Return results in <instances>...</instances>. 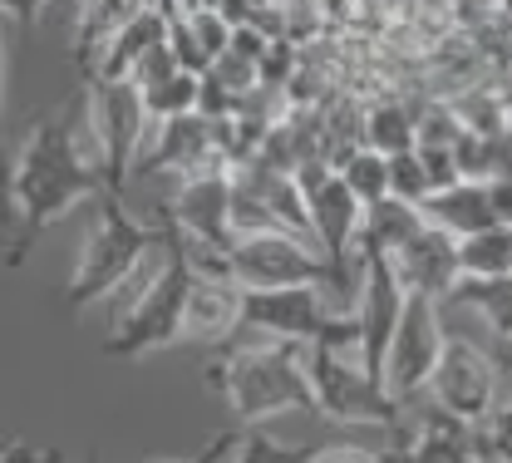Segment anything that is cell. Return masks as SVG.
Returning <instances> with one entry per match:
<instances>
[{
    "label": "cell",
    "mask_w": 512,
    "mask_h": 463,
    "mask_svg": "<svg viewBox=\"0 0 512 463\" xmlns=\"http://www.w3.org/2000/svg\"><path fill=\"white\" fill-rule=\"evenodd\" d=\"M153 0H79L74 25H69V55L84 65V74L99 65L104 45L124 30L138 10H148Z\"/></svg>",
    "instance_id": "cell-17"
},
{
    "label": "cell",
    "mask_w": 512,
    "mask_h": 463,
    "mask_svg": "<svg viewBox=\"0 0 512 463\" xmlns=\"http://www.w3.org/2000/svg\"><path fill=\"white\" fill-rule=\"evenodd\" d=\"M424 222H429V217H424V202H409V198H399V193H389V198L365 207L360 252H384V257H394Z\"/></svg>",
    "instance_id": "cell-19"
},
{
    "label": "cell",
    "mask_w": 512,
    "mask_h": 463,
    "mask_svg": "<svg viewBox=\"0 0 512 463\" xmlns=\"http://www.w3.org/2000/svg\"><path fill=\"white\" fill-rule=\"evenodd\" d=\"M301 188H306V207H311V237L320 242V252L330 257L350 306H355V291H360V227H365V202L360 193L340 178V168L316 153L296 168Z\"/></svg>",
    "instance_id": "cell-6"
},
{
    "label": "cell",
    "mask_w": 512,
    "mask_h": 463,
    "mask_svg": "<svg viewBox=\"0 0 512 463\" xmlns=\"http://www.w3.org/2000/svg\"><path fill=\"white\" fill-rule=\"evenodd\" d=\"M158 10H168V15H178V0H153Z\"/></svg>",
    "instance_id": "cell-30"
},
{
    "label": "cell",
    "mask_w": 512,
    "mask_h": 463,
    "mask_svg": "<svg viewBox=\"0 0 512 463\" xmlns=\"http://www.w3.org/2000/svg\"><path fill=\"white\" fill-rule=\"evenodd\" d=\"M429 399L453 409V414H463V419H473V424H488L503 409V365H498V355L483 350L473 335H448Z\"/></svg>",
    "instance_id": "cell-11"
},
{
    "label": "cell",
    "mask_w": 512,
    "mask_h": 463,
    "mask_svg": "<svg viewBox=\"0 0 512 463\" xmlns=\"http://www.w3.org/2000/svg\"><path fill=\"white\" fill-rule=\"evenodd\" d=\"M493 183V202H498V217L512 222V173H498V178H488Z\"/></svg>",
    "instance_id": "cell-29"
},
{
    "label": "cell",
    "mask_w": 512,
    "mask_h": 463,
    "mask_svg": "<svg viewBox=\"0 0 512 463\" xmlns=\"http://www.w3.org/2000/svg\"><path fill=\"white\" fill-rule=\"evenodd\" d=\"M222 266L247 286V291H266V286H330L345 306V286L335 276L330 257L320 252L316 237L291 232V227H261V232H242L232 242V252L222 257Z\"/></svg>",
    "instance_id": "cell-5"
},
{
    "label": "cell",
    "mask_w": 512,
    "mask_h": 463,
    "mask_svg": "<svg viewBox=\"0 0 512 463\" xmlns=\"http://www.w3.org/2000/svg\"><path fill=\"white\" fill-rule=\"evenodd\" d=\"M316 414L345 429H399V399L365 370V360L345 345H311Z\"/></svg>",
    "instance_id": "cell-8"
},
{
    "label": "cell",
    "mask_w": 512,
    "mask_h": 463,
    "mask_svg": "<svg viewBox=\"0 0 512 463\" xmlns=\"http://www.w3.org/2000/svg\"><path fill=\"white\" fill-rule=\"evenodd\" d=\"M394 271L404 281V291H424V296H439L448 301L453 286L463 281V257H458V237L444 232L439 222H424L394 257Z\"/></svg>",
    "instance_id": "cell-15"
},
{
    "label": "cell",
    "mask_w": 512,
    "mask_h": 463,
    "mask_svg": "<svg viewBox=\"0 0 512 463\" xmlns=\"http://www.w3.org/2000/svg\"><path fill=\"white\" fill-rule=\"evenodd\" d=\"M45 5L50 0H0V10H5V20L25 35V30H35L40 25V15H45Z\"/></svg>",
    "instance_id": "cell-28"
},
{
    "label": "cell",
    "mask_w": 512,
    "mask_h": 463,
    "mask_svg": "<svg viewBox=\"0 0 512 463\" xmlns=\"http://www.w3.org/2000/svg\"><path fill=\"white\" fill-rule=\"evenodd\" d=\"M197 5H202V0H178V15H183V10H197Z\"/></svg>",
    "instance_id": "cell-31"
},
{
    "label": "cell",
    "mask_w": 512,
    "mask_h": 463,
    "mask_svg": "<svg viewBox=\"0 0 512 463\" xmlns=\"http://www.w3.org/2000/svg\"><path fill=\"white\" fill-rule=\"evenodd\" d=\"M168 45L178 50L183 69H192V74H207V69H212V55L202 50V40H197V30H192L188 15H173V25H168Z\"/></svg>",
    "instance_id": "cell-26"
},
{
    "label": "cell",
    "mask_w": 512,
    "mask_h": 463,
    "mask_svg": "<svg viewBox=\"0 0 512 463\" xmlns=\"http://www.w3.org/2000/svg\"><path fill=\"white\" fill-rule=\"evenodd\" d=\"M207 385L222 395L237 424H271L281 414L316 409L311 380V345L261 335L252 345H227L217 360H207Z\"/></svg>",
    "instance_id": "cell-3"
},
{
    "label": "cell",
    "mask_w": 512,
    "mask_h": 463,
    "mask_svg": "<svg viewBox=\"0 0 512 463\" xmlns=\"http://www.w3.org/2000/svg\"><path fill=\"white\" fill-rule=\"evenodd\" d=\"M143 104H148L153 129H158V124H168V119H178V114L202 109V74L178 69V74H168V79L148 84V89H143Z\"/></svg>",
    "instance_id": "cell-24"
},
{
    "label": "cell",
    "mask_w": 512,
    "mask_h": 463,
    "mask_svg": "<svg viewBox=\"0 0 512 463\" xmlns=\"http://www.w3.org/2000/svg\"><path fill=\"white\" fill-rule=\"evenodd\" d=\"M444 306L473 311V316L493 331V340L503 345V355L512 350V276H493V281H468V276H463Z\"/></svg>",
    "instance_id": "cell-20"
},
{
    "label": "cell",
    "mask_w": 512,
    "mask_h": 463,
    "mask_svg": "<svg viewBox=\"0 0 512 463\" xmlns=\"http://www.w3.org/2000/svg\"><path fill=\"white\" fill-rule=\"evenodd\" d=\"M335 168H340V178H345V183L360 193V202H365V207L394 193V188H389V153L370 148V143H350V148L335 158Z\"/></svg>",
    "instance_id": "cell-23"
},
{
    "label": "cell",
    "mask_w": 512,
    "mask_h": 463,
    "mask_svg": "<svg viewBox=\"0 0 512 463\" xmlns=\"http://www.w3.org/2000/svg\"><path fill=\"white\" fill-rule=\"evenodd\" d=\"M148 129L153 119L133 79H84V138L114 193H124V178L138 168Z\"/></svg>",
    "instance_id": "cell-7"
},
{
    "label": "cell",
    "mask_w": 512,
    "mask_h": 463,
    "mask_svg": "<svg viewBox=\"0 0 512 463\" xmlns=\"http://www.w3.org/2000/svg\"><path fill=\"white\" fill-rule=\"evenodd\" d=\"M247 321V291L222 262H197L188 306H183V345H227Z\"/></svg>",
    "instance_id": "cell-12"
},
{
    "label": "cell",
    "mask_w": 512,
    "mask_h": 463,
    "mask_svg": "<svg viewBox=\"0 0 512 463\" xmlns=\"http://www.w3.org/2000/svg\"><path fill=\"white\" fill-rule=\"evenodd\" d=\"M360 138L380 153H404V148H419V114L399 99H380L365 109L360 119Z\"/></svg>",
    "instance_id": "cell-22"
},
{
    "label": "cell",
    "mask_w": 512,
    "mask_h": 463,
    "mask_svg": "<svg viewBox=\"0 0 512 463\" xmlns=\"http://www.w3.org/2000/svg\"><path fill=\"white\" fill-rule=\"evenodd\" d=\"M424 217H429V222H439V227L453 232V237H473V232H483V227L503 222L488 178H458V183H448V188H439V193H429Z\"/></svg>",
    "instance_id": "cell-16"
},
{
    "label": "cell",
    "mask_w": 512,
    "mask_h": 463,
    "mask_svg": "<svg viewBox=\"0 0 512 463\" xmlns=\"http://www.w3.org/2000/svg\"><path fill=\"white\" fill-rule=\"evenodd\" d=\"M192 276H197V252L188 247V237L163 217V242L109 296L104 355H114V360H148L158 350L183 345V306H188Z\"/></svg>",
    "instance_id": "cell-2"
},
{
    "label": "cell",
    "mask_w": 512,
    "mask_h": 463,
    "mask_svg": "<svg viewBox=\"0 0 512 463\" xmlns=\"http://www.w3.org/2000/svg\"><path fill=\"white\" fill-rule=\"evenodd\" d=\"M84 133V94L69 99L60 109L40 114L30 129L20 133L15 143V158H10V266L25 262L30 242L40 232H50L55 222H64L74 207L114 193L94 148L79 143Z\"/></svg>",
    "instance_id": "cell-1"
},
{
    "label": "cell",
    "mask_w": 512,
    "mask_h": 463,
    "mask_svg": "<svg viewBox=\"0 0 512 463\" xmlns=\"http://www.w3.org/2000/svg\"><path fill=\"white\" fill-rule=\"evenodd\" d=\"M444 301L439 296H424V291H409L404 301V316H399V331L389 340V355H384V390L399 399V404H414L419 395H429L434 385V370L444 360Z\"/></svg>",
    "instance_id": "cell-10"
},
{
    "label": "cell",
    "mask_w": 512,
    "mask_h": 463,
    "mask_svg": "<svg viewBox=\"0 0 512 463\" xmlns=\"http://www.w3.org/2000/svg\"><path fill=\"white\" fill-rule=\"evenodd\" d=\"M399 459L478 463V459H493V439H488V424H473V419L453 414L444 404H429V409H419L414 429L399 439Z\"/></svg>",
    "instance_id": "cell-14"
},
{
    "label": "cell",
    "mask_w": 512,
    "mask_h": 463,
    "mask_svg": "<svg viewBox=\"0 0 512 463\" xmlns=\"http://www.w3.org/2000/svg\"><path fill=\"white\" fill-rule=\"evenodd\" d=\"M168 25H173V15H168V10H158V5L138 10L124 30L104 45L99 65L89 69L84 79H128V74L138 69V60H143L153 45H163V40H168Z\"/></svg>",
    "instance_id": "cell-18"
},
{
    "label": "cell",
    "mask_w": 512,
    "mask_h": 463,
    "mask_svg": "<svg viewBox=\"0 0 512 463\" xmlns=\"http://www.w3.org/2000/svg\"><path fill=\"white\" fill-rule=\"evenodd\" d=\"M237 168H202L173 183L168 222L188 237L197 262H222L237 242Z\"/></svg>",
    "instance_id": "cell-9"
},
{
    "label": "cell",
    "mask_w": 512,
    "mask_h": 463,
    "mask_svg": "<svg viewBox=\"0 0 512 463\" xmlns=\"http://www.w3.org/2000/svg\"><path fill=\"white\" fill-rule=\"evenodd\" d=\"M178 69H183L178 50H173V45L163 40V45H153V50H148V55L138 60V69H133L128 79H133L138 89H148V84H158V79H168V74H178Z\"/></svg>",
    "instance_id": "cell-27"
},
{
    "label": "cell",
    "mask_w": 512,
    "mask_h": 463,
    "mask_svg": "<svg viewBox=\"0 0 512 463\" xmlns=\"http://www.w3.org/2000/svg\"><path fill=\"white\" fill-rule=\"evenodd\" d=\"M163 242V217L158 222H138L128 212L119 193H104L99 198V217L89 227V237L79 242L74 266H69V281H64V306L69 311H84L94 301H109L128 276L143 266V257Z\"/></svg>",
    "instance_id": "cell-4"
},
{
    "label": "cell",
    "mask_w": 512,
    "mask_h": 463,
    "mask_svg": "<svg viewBox=\"0 0 512 463\" xmlns=\"http://www.w3.org/2000/svg\"><path fill=\"white\" fill-rule=\"evenodd\" d=\"M389 188L409 202H429V193H434V173H429V163H424L419 148L389 153Z\"/></svg>",
    "instance_id": "cell-25"
},
{
    "label": "cell",
    "mask_w": 512,
    "mask_h": 463,
    "mask_svg": "<svg viewBox=\"0 0 512 463\" xmlns=\"http://www.w3.org/2000/svg\"><path fill=\"white\" fill-rule=\"evenodd\" d=\"M508 360H512V350H508Z\"/></svg>",
    "instance_id": "cell-32"
},
{
    "label": "cell",
    "mask_w": 512,
    "mask_h": 463,
    "mask_svg": "<svg viewBox=\"0 0 512 463\" xmlns=\"http://www.w3.org/2000/svg\"><path fill=\"white\" fill-rule=\"evenodd\" d=\"M458 257H463V276L468 281H493V276H512V222H493L473 237H458Z\"/></svg>",
    "instance_id": "cell-21"
},
{
    "label": "cell",
    "mask_w": 512,
    "mask_h": 463,
    "mask_svg": "<svg viewBox=\"0 0 512 463\" xmlns=\"http://www.w3.org/2000/svg\"><path fill=\"white\" fill-rule=\"evenodd\" d=\"M202 168H232V163H227V148H222V124L207 119L202 109H192V114L158 124L153 148L138 158L133 173H143V178H153V173L188 178V173H202Z\"/></svg>",
    "instance_id": "cell-13"
}]
</instances>
